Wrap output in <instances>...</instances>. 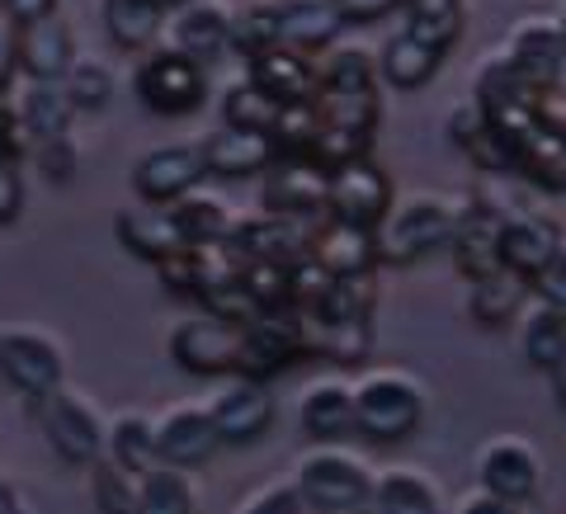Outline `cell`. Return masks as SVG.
<instances>
[{
	"label": "cell",
	"instance_id": "cell-1",
	"mask_svg": "<svg viewBox=\"0 0 566 514\" xmlns=\"http://www.w3.org/2000/svg\"><path fill=\"white\" fill-rule=\"evenodd\" d=\"M424 411H430V387L411 368L382 364L354 382V434H364L368 444L411 439L424 424Z\"/></svg>",
	"mask_w": 566,
	"mask_h": 514
},
{
	"label": "cell",
	"instance_id": "cell-2",
	"mask_svg": "<svg viewBox=\"0 0 566 514\" xmlns=\"http://www.w3.org/2000/svg\"><path fill=\"white\" fill-rule=\"evenodd\" d=\"M453 218L458 203L444 193H411V199H392V208L378 218L374 227V245H378V264H416L434 251H449L453 237Z\"/></svg>",
	"mask_w": 566,
	"mask_h": 514
},
{
	"label": "cell",
	"instance_id": "cell-3",
	"mask_svg": "<svg viewBox=\"0 0 566 514\" xmlns=\"http://www.w3.org/2000/svg\"><path fill=\"white\" fill-rule=\"evenodd\" d=\"M293 491L297 501L322 514H359L368 505V491H374V472L359 453L340 444H316L312 453L297 458Z\"/></svg>",
	"mask_w": 566,
	"mask_h": 514
},
{
	"label": "cell",
	"instance_id": "cell-4",
	"mask_svg": "<svg viewBox=\"0 0 566 514\" xmlns=\"http://www.w3.org/2000/svg\"><path fill=\"white\" fill-rule=\"evenodd\" d=\"M29 416L39 424L43 444L62 458L66 468H91L104 453V416L95 411L91 397L71 392V387H52V392L29 401Z\"/></svg>",
	"mask_w": 566,
	"mask_h": 514
},
{
	"label": "cell",
	"instance_id": "cell-5",
	"mask_svg": "<svg viewBox=\"0 0 566 514\" xmlns=\"http://www.w3.org/2000/svg\"><path fill=\"white\" fill-rule=\"evenodd\" d=\"M137 104L156 118H185L208 99V66L175 48H151L133 71Z\"/></svg>",
	"mask_w": 566,
	"mask_h": 514
},
{
	"label": "cell",
	"instance_id": "cell-6",
	"mask_svg": "<svg viewBox=\"0 0 566 514\" xmlns=\"http://www.w3.org/2000/svg\"><path fill=\"white\" fill-rule=\"evenodd\" d=\"M0 378L24 401L52 392V387L66 382L62 345L48 331H33V326H0Z\"/></svg>",
	"mask_w": 566,
	"mask_h": 514
},
{
	"label": "cell",
	"instance_id": "cell-7",
	"mask_svg": "<svg viewBox=\"0 0 566 514\" xmlns=\"http://www.w3.org/2000/svg\"><path fill=\"white\" fill-rule=\"evenodd\" d=\"M476 491H491L510 505H528L543 491V453L520 434H495L476 449Z\"/></svg>",
	"mask_w": 566,
	"mask_h": 514
},
{
	"label": "cell",
	"instance_id": "cell-8",
	"mask_svg": "<svg viewBox=\"0 0 566 514\" xmlns=\"http://www.w3.org/2000/svg\"><path fill=\"white\" fill-rule=\"evenodd\" d=\"M237 345H241V322L212 316L199 307V316H185L170 331V359L193 378H222L237 374Z\"/></svg>",
	"mask_w": 566,
	"mask_h": 514
},
{
	"label": "cell",
	"instance_id": "cell-9",
	"mask_svg": "<svg viewBox=\"0 0 566 514\" xmlns=\"http://www.w3.org/2000/svg\"><path fill=\"white\" fill-rule=\"evenodd\" d=\"M397 189L374 156H354V161L335 166L326 175V218L340 222H359V227H378V218L392 208Z\"/></svg>",
	"mask_w": 566,
	"mask_h": 514
},
{
	"label": "cell",
	"instance_id": "cell-10",
	"mask_svg": "<svg viewBox=\"0 0 566 514\" xmlns=\"http://www.w3.org/2000/svg\"><path fill=\"white\" fill-rule=\"evenodd\" d=\"M303 359V335H297L293 312H260L241 322V345H237V374L255 382H274L279 374Z\"/></svg>",
	"mask_w": 566,
	"mask_h": 514
},
{
	"label": "cell",
	"instance_id": "cell-11",
	"mask_svg": "<svg viewBox=\"0 0 566 514\" xmlns=\"http://www.w3.org/2000/svg\"><path fill=\"white\" fill-rule=\"evenodd\" d=\"M326 175L312 156H274L260 170V208L283 218H326Z\"/></svg>",
	"mask_w": 566,
	"mask_h": 514
},
{
	"label": "cell",
	"instance_id": "cell-12",
	"mask_svg": "<svg viewBox=\"0 0 566 514\" xmlns=\"http://www.w3.org/2000/svg\"><path fill=\"white\" fill-rule=\"evenodd\" d=\"M208 416H212V424H218L222 444L245 449V444H260V439L274 430L279 401L270 392V382H255V378L232 374V382H227L222 392L208 401Z\"/></svg>",
	"mask_w": 566,
	"mask_h": 514
},
{
	"label": "cell",
	"instance_id": "cell-13",
	"mask_svg": "<svg viewBox=\"0 0 566 514\" xmlns=\"http://www.w3.org/2000/svg\"><path fill=\"white\" fill-rule=\"evenodd\" d=\"M510 66L520 71V81L538 95H553L566 66V39L557 29V14H524V20L510 29L505 43Z\"/></svg>",
	"mask_w": 566,
	"mask_h": 514
},
{
	"label": "cell",
	"instance_id": "cell-14",
	"mask_svg": "<svg viewBox=\"0 0 566 514\" xmlns=\"http://www.w3.org/2000/svg\"><path fill=\"white\" fill-rule=\"evenodd\" d=\"M203 180H208V166H203L199 141H166V147H151L147 156H137L133 166V193L142 203H175L180 193L199 189Z\"/></svg>",
	"mask_w": 566,
	"mask_h": 514
},
{
	"label": "cell",
	"instance_id": "cell-15",
	"mask_svg": "<svg viewBox=\"0 0 566 514\" xmlns=\"http://www.w3.org/2000/svg\"><path fill=\"white\" fill-rule=\"evenodd\" d=\"M501 218H505V208H495L491 199H482V193H472L468 203H458L449 251H453L458 274H463L468 283L486 279L491 270H501V255H495V241H501Z\"/></svg>",
	"mask_w": 566,
	"mask_h": 514
},
{
	"label": "cell",
	"instance_id": "cell-16",
	"mask_svg": "<svg viewBox=\"0 0 566 514\" xmlns=\"http://www.w3.org/2000/svg\"><path fill=\"white\" fill-rule=\"evenodd\" d=\"M156 449H161V463L170 468H203L212 453L222 449V434H218V424H212L208 416V401H180V406H170L166 416H156Z\"/></svg>",
	"mask_w": 566,
	"mask_h": 514
},
{
	"label": "cell",
	"instance_id": "cell-17",
	"mask_svg": "<svg viewBox=\"0 0 566 514\" xmlns=\"http://www.w3.org/2000/svg\"><path fill=\"white\" fill-rule=\"evenodd\" d=\"M562 227L547 218V212H534V208H515L501 218V241H495V255H501V270L520 274L524 283L534 279L553 251L562 245Z\"/></svg>",
	"mask_w": 566,
	"mask_h": 514
},
{
	"label": "cell",
	"instance_id": "cell-18",
	"mask_svg": "<svg viewBox=\"0 0 566 514\" xmlns=\"http://www.w3.org/2000/svg\"><path fill=\"white\" fill-rule=\"evenodd\" d=\"M227 29H232V14H227L218 0H185V6L166 10L161 39H166V48L212 66L218 57H227Z\"/></svg>",
	"mask_w": 566,
	"mask_h": 514
},
{
	"label": "cell",
	"instance_id": "cell-19",
	"mask_svg": "<svg viewBox=\"0 0 566 514\" xmlns=\"http://www.w3.org/2000/svg\"><path fill=\"white\" fill-rule=\"evenodd\" d=\"M307 255L322 264L331 279H368L378 270V245H374V227L359 222H340V218H322L312 227V245Z\"/></svg>",
	"mask_w": 566,
	"mask_h": 514
},
{
	"label": "cell",
	"instance_id": "cell-20",
	"mask_svg": "<svg viewBox=\"0 0 566 514\" xmlns=\"http://www.w3.org/2000/svg\"><path fill=\"white\" fill-rule=\"evenodd\" d=\"M199 147H203L208 175H218V180H251V175H260L279 156L270 133H260V128H232V123H222L218 133H208Z\"/></svg>",
	"mask_w": 566,
	"mask_h": 514
},
{
	"label": "cell",
	"instance_id": "cell-21",
	"mask_svg": "<svg viewBox=\"0 0 566 514\" xmlns=\"http://www.w3.org/2000/svg\"><path fill=\"white\" fill-rule=\"evenodd\" d=\"M297 424H303V434L316 439V444H340V439H349L354 434V382H345V378L312 382L303 401H297Z\"/></svg>",
	"mask_w": 566,
	"mask_h": 514
},
{
	"label": "cell",
	"instance_id": "cell-22",
	"mask_svg": "<svg viewBox=\"0 0 566 514\" xmlns=\"http://www.w3.org/2000/svg\"><path fill=\"white\" fill-rule=\"evenodd\" d=\"M71 57H76V39L57 10L33 24H20V71L29 81H62Z\"/></svg>",
	"mask_w": 566,
	"mask_h": 514
},
{
	"label": "cell",
	"instance_id": "cell-23",
	"mask_svg": "<svg viewBox=\"0 0 566 514\" xmlns=\"http://www.w3.org/2000/svg\"><path fill=\"white\" fill-rule=\"evenodd\" d=\"M245 81H255L260 91L274 95L279 104L307 99V95H316V57L274 43V48L255 52V57H245Z\"/></svg>",
	"mask_w": 566,
	"mask_h": 514
},
{
	"label": "cell",
	"instance_id": "cell-24",
	"mask_svg": "<svg viewBox=\"0 0 566 514\" xmlns=\"http://www.w3.org/2000/svg\"><path fill=\"white\" fill-rule=\"evenodd\" d=\"M118 241H123V251L128 255H137V260H147V264H156V260H166V255H175L185 245V237H180V227H175V218H170V203H133V208H123L118 212Z\"/></svg>",
	"mask_w": 566,
	"mask_h": 514
},
{
	"label": "cell",
	"instance_id": "cell-25",
	"mask_svg": "<svg viewBox=\"0 0 566 514\" xmlns=\"http://www.w3.org/2000/svg\"><path fill=\"white\" fill-rule=\"evenodd\" d=\"M14 109V123H20V133L33 141H52V137H71V118H76V109H71V99L62 91V81H29L24 76V91L10 99Z\"/></svg>",
	"mask_w": 566,
	"mask_h": 514
},
{
	"label": "cell",
	"instance_id": "cell-26",
	"mask_svg": "<svg viewBox=\"0 0 566 514\" xmlns=\"http://www.w3.org/2000/svg\"><path fill=\"white\" fill-rule=\"evenodd\" d=\"M274 14H279V43L307 52V57H322L340 39V14H335L331 0H274Z\"/></svg>",
	"mask_w": 566,
	"mask_h": 514
},
{
	"label": "cell",
	"instance_id": "cell-27",
	"mask_svg": "<svg viewBox=\"0 0 566 514\" xmlns=\"http://www.w3.org/2000/svg\"><path fill=\"white\" fill-rule=\"evenodd\" d=\"M368 510L374 514H444V495L439 482L420 468H387L374 476L368 491Z\"/></svg>",
	"mask_w": 566,
	"mask_h": 514
},
{
	"label": "cell",
	"instance_id": "cell-28",
	"mask_svg": "<svg viewBox=\"0 0 566 514\" xmlns=\"http://www.w3.org/2000/svg\"><path fill=\"white\" fill-rule=\"evenodd\" d=\"M449 52L416 39L411 29L392 33V39L382 43V57H378V81H387L392 91H420V85L434 81V71L444 66Z\"/></svg>",
	"mask_w": 566,
	"mask_h": 514
},
{
	"label": "cell",
	"instance_id": "cell-29",
	"mask_svg": "<svg viewBox=\"0 0 566 514\" xmlns=\"http://www.w3.org/2000/svg\"><path fill=\"white\" fill-rule=\"evenodd\" d=\"M520 326V354L528 368H538V374H547L553 364L566 359V307H553V303H528L520 307L515 316Z\"/></svg>",
	"mask_w": 566,
	"mask_h": 514
},
{
	"label": "cell",
	"instance_id": "cell-30",
	"mask_svg": "<svg viewBox=\"0 0 566 514\" xmlns=\"http://www.w3.org/2000/svg\"><path fill=\"white\" fill-rule=\"evenodd\" d=\"M99 14H104L109 43L123 52H151L161 43V29H166L161 0H104Z\"/></svg>",
	"mask_w": 566,
	"mask_h": 514
},
{
	"label": "cell",
	"instance_id": "cell-31",
	"mask_svg": "<svg viewBox=\"0 0 566 514\" xmlns=\"http://www.w3.org/2000/svg\"><path fill=\"white\" fill-rule=\"evenodd\" d=\"M104 458H114V463L128 468L133 476L151 472L161 463V449H156V416L118 411L109 424H104Z\"/></svg>",
	"mask_w": 566,
	"mask_h": 514
},
{
	"label": "cell",
	"instance_id": "cell-32",
	"mask_svg": "<svg viewBox=\"0 0 566 514\" xmlns=\"http://www.w3.org/2000/svg\"><path fill=\"white\" fill-rule=\"evenodd\" d=\"M528 303V283L510 270H491L486 279H472L468 289V316L482 331H505Z\"/></svg>",
	"mask_w": 566,
	"mask_h": 514
},
{
	"label": "cell",
	"instance_id": "cell-33",
	"mask_svg": "<svg viewBox=\"0 0 566 514\" xmlns=\"http://www.w3.org/2000/svg\"><path fill=\"white\" fill-rule=\"evenodd\" d=\"M170 218H175V227H180L185 245H222V241H232V232H237V212L227 208L222 199L203 193V189L180 193V199L170 203Z\"/></svg>",
	"mask_w": 566,
	"mask_h": 514
},
{
	"label": "cell",
	"instance_id": "cell-34",
	"mask_svg": "<svg viewBox=\"0 0 566 514\" xmlns=\"http://www.w3.org/2000/svg\"><path fill=\"white\" fill-rule=\"evenodd\" d=\"M133 514H199V486L185 468L156 463L151 472L137 476Z\"/></svg>",
	"mask_w": 566,
	"mask_h": 514
},
{
	"label": "cell",
	"instance_id": "cell-35",
	"mask_svg": "<svg viewBox=\"0 0 566 514\" xmlns=\"http://www.w3.org/2000/svg\"><path fill=\"white\" fill-rule=\"evenodd\" d=\"M316 91L326 95H364L378 91V57L364 48H326L316 57Z\"/></svg>",
	"mask_w": 566,
	"mask_h": 514
},
{
	"label": "cell",
	"instance_id": "cell-36",
	"mask_svg": "<svg viewBox=\"0 0 566 514\" xmlns=\"http://www.w3.org/2000/svg\"><path fill=\"white\" fill-rule=\"evenodd\" d=\"M528 99H543V95L528 91V85L520 81V71L510 66L505 52H501V57H486L482 66H476L472 104H476L482 114H501V109H510V104H528Z\"/></svg>",
	"mask_w": 566,
	"mask_h": 514
},
{
	"label": "cell",
	"instance_id": "cell-37",
	"mask_svg": "<svg viewBox=\"0 0 566 514\" xmlns=\"http://www.w3.org/2000/svg\"><path fill=\"white\" fill-rule=\"evenodd\" d=\"M401 10H406V29L416 39L444 48V52L463 33V0H401Z\"/></svg>",
	"mask_w": 566,
	"mask_h": 514
},
{
	"label": "cell",
	"instance_id": "cell-38",
	"mask_svg": "<svg viewBox=\"0 0 566 514\" xmlns=\"http://www.w3.org/2000/svg\"><path fill=\"white\" fill-rule=\"evenodd\" d=\"M316 128H322V109H316V95L307 99H289L279 104V114L270 123V141L279 156H307L312 141H316Z\"/></svg>",
	"mask_w": 566,
	"mask_h": 514
},
{
	"label": "cell",
	"instance_id": "cell-39",
	"mask_svg": "<svg viewBox=\"0 0 566 514\" xmlns=\"http://www.w3.org/2000/svg\"><path fill=\"white\" fill-rule=\"evenodd\" d=\"M62 91L76 114H99V109H109V99H114V71L99 57H71Z\"/></svg>",
	"mask_w": 566,
	"mask_h": 514
},
{
	"label": "cell",
	"instance_id": "cell-40",
	"mask_svg": "<svg viewBox=\"0 0 566 514\" xmlns=\"http://www.w3.org/2000/svg\"><path fill=\"white\" fill-rule=\"evenodd\" d=\"M279 43V14L274 0H255L232 14V29H227V52H241V57H255V52Z\"/></svg>",
	"mask_w": 566,
	"mask_h": 514
},
{
	"label": "cell",
	"instance_id": "cell-41",
	"mask_svg": "<svg viewBox=\"0 0 566 514\" xmlns=\"http://www.w3.org/2000/svg\"><path fill=\"white\" fill-rule=\"evenodd\" d=\"M91 501H95V514H133V495H137V476L128 468H118L114 458H95L91 468Z\"/></svg>",
	"mask_w": 566,
	"mask_h": 514
},
{
	"label": "cell",
	"instance_id": "cell-42",
	"mask_svg": "<svg viewBox=\"0 0 566 514\" xmlns=\"http://www.w3.org/2000/svg\"><path fill=\"white\" fill-rule=\"evenodd\" d=\"M279 114V99L264 95L255 81H241L232 91L222 95V123H232V128H260L270 133V123Z\"/></svg>",
	"mask_w": 566,
	"mask_h": 514
},
{
	"label": "cell",
	"instance_id": "cell-43",
	"mask_svg": "<svg viewBox=\"0 0 566 514\" xmlns=\"http://www.w3.org/2000/svg\"><path fill=\"white\" fill-rule=\"evenodd\" d=\"M528 293L538 297V303H553V307H566V237L562 245L553 251V260L543 264V270L528 279Z\"/></svg>",
	"mask_w": 566,
	"mask_h": 514
},
{
	"label": "cell",
	"instance_id": "cell-44",
	"mask_svg": "<svg viewBox=\"0 0 566 514\" xmlns=\"http://www.w3.org/2000/svg\"><path fill=\"white\" fill-rule=\"evenodd\" d=\"M24 212V170L20 156H0V227H10Z\"/></svg>",
	"mask_w": 566,
	"mask_h": 514
},
{
	"label": "cell",
	"instance_id": "cell-45",
	"mask_svg": "<svg viewBox=\"0 0 566 514\" xmlns=\"http://www.w3.org/2000/svg\"><path fill=\"white\" fill-rule=\"evenodd\" d=\"M241 514H303V501H297L293 482H274V486H260L245 495Z\"/></svg>",
	"mask_w": 566,
	"mask_h": 514
},
{
	"label": "cell",
	"instance_id": "cell-46",
	"mask_svg": "<svg viewBox=\"0 0 566 514\" xmlns=\"http://www.w3.org/2000/svg\"><path fill=\"white\" fill-rule=\"evenodd\" d=\"M14 76H20V24L0 10V95H10Z\"/></svg>",
	"mask_w": 566,
	"mask_h": 514
},
{
	"label": "cell",
	"instance_id": "cell-47",
	"mask_svg": "<svg viewBox=\"0 0 566 514\" xmlns=\"http://www.w3.org/2000/svg\"><path fill=\"white\" fill-rule=\"evenodd\" d=\"M39 156V166L52 175V180H66L71 170H76V151H71V137H52V141H33L29 147Z\"/></svg>",
	"mask_w": 566,
	"mask_h": 514
},
{
	"label": "cell",
	"instance_id": "cell-48",
	"mask_svg": "<svg viewBox=\"0 0 566 514\" xmlns=\"http://www.w3.org/2000/svg\"><path fill=\"white\" fill-rule=\"evenodd\" d=\"M335 14H340V24H374L382 14L401 10V0H331Z\"/></svg>",
	"mask_w": 566,
	"mask_h": 514
},
{
	"label": "cell",
	"instance_id": "cell-49",
	"mask_svg": "<svg viewBox=\"0 0 566 514\" xmlns=\"http://www.w3.org/2000/svg\"><path fill=\"white\" fill-rule=\"evenodd\" d=\"M24 151H29V137L20 133V123H14L10 95H0V156H24Z\"/></svg>",
	"mask_w": 566,
	"mask_h": 514
},
{
	"label": "cell",
	"instance_id": "cell-50",
	"mask_svg": "<svg viewBox=\"0 0 566 514\" xmlns=\"http://www.w3.org/2000/svg\"><path fill=\"white\" fill-rule=\"evenodd\" d=\"M0 10H6L14 24H33V20H43V14L57 10V0H0Z\"/></svg>",
	"mask_w": 566,
	"mask_h": 514
},
{
	"label": "cell",
	"instance_id": "cell-51",
	"mask_svg": "<svg viewBox=\"0 0 566 514\" xmlns=\"http://www.w3.org/2000/svg\"><path fill=\"white\" fill-rule=\"evenodd\" d=\"M458 514H520V505H510V501H501V495H491V491H476V495H468Z\"/></svg>",
	"mask_w": 566,
	"mask_h": 514
},
{
	"label": "cell",
	"instance_id": "cell-52",
	"mask_svg": "<svg viewBox=\"0 0 566 514\" xmlns=\"http://www.w3.org/2000/svg\"><path fill=\"white\" fill-rule=\"evenodd\" d=\"M547 387H553V401H557V411H566V359L547 368Z\"/></svg>",
	"mask_w": 566,
	"mask_h": 514
},
{
	"label": "cell",
	"instance_id": "cell-53",
	"mask_svg": "<svg viewBox=\"0 0 566 514\" xmlns=\"http://www.w3.org/2000/svg\"><path fill=\"white\" fill-rule=\"evenodd\" d=\"M0 514H29L24 501H20V491H14L6 476H0Z\"/></svg>",
	"mask_w": 566,
	"mask_h": 514
},
{
	"label": "cell",
	"instance_id": "cell-54",
	"mask_svg": "<svg viewBox=\"0 0 566 514\" xmlns=\"http://www.w3.org/2000/svg\"><path fill=\"white\" fill-rule=\"evenodd\" d=\"M557 29H562V39H566V10H557Z\"/></svg>",
	"mask_w": 566,
	"mask_h": 514
},
{
	"label": "cell",
	"instance_id": "cell-55",
	"mask_svg": "<svg viewBox=\"0 0 566 514\" xmlns=\"http://www.w3.org/2000/svg\"><path fill=\"white\" fill-rule=\"evenodd\" d=\"M161 6H166V10H175V6H185V0H161Z\"/></svg>",
	"mask_w": 566,
	"mask_h": 514
}]
</instances>
